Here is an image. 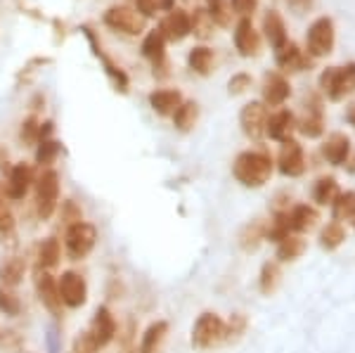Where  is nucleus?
Wrapping results in <instances>:
<instances>
[{
    "mask_svg": "<svg viewBox=\"0 0 355 353\" xmlns=\"http://www.w3.org/2000/svg\"><path fill=\"white\" fill-rule=\"evenodd\" d=\"M339 180L334 175H322V178L315 180L313 185V202L318 207H331L334 199L339 197Z\"/></svg>",
    "mask_w": 355,
    "mask_h": 353,
    "instance_id": "24",
    "label": "nucleus"
},
{
    "mask_svg": "<svg viewBox=\"0 0 355 353\" xmlns=\"http://www.w3.org/2000/svg\"><path fill=\"white\" fill-rule=\"evenodd\" d=\"M206 12L214 19V24L218 26H230V19H232V8L227 0H209L206 5Z\"/></svg>",
    "mask_w": 355,
    "mask_h": 353,
    "instance_id": "37",
    "label": "nucleus"
},
{
    "mask_svg": "<svg viewBox=\"0 0 355 353\" xmlns=\"http://www.w3.org/2000/svg\"><path fill=\"white\" fill-rule=\"evenodd\" d=\"M31 183H33L31 166L24 164V162L15 164V166L10 169V173H8V180H5V197L19 202V199H24L26 192L31 190Z\"/></svg>",
    "mask_w": 355,
    "mask_h": 353,
    "instance_id": "13",
    "label": "nucleus"
},
{
    "mask_svg": "<svg viewBox=\"0 0 355 353\" xmlns=\"http://www.w3.org/2000/svg\"><path fill=\"white\" fill-rule=\"evenodd\" d=\"M97 344L93 341L88 332H81L76 339H73V346H71V353H97Z\"/></svg>",
    "mask_w": 355,
    "mask_h": 353,
    "instance_id": "42",
    "label": "nucleus"
},
{
    "mask_svg": "<svg viewBox=\"0 0 355 353\" xmlns=\"http://www.w3.org/2000/svg\"><path fill=\"white\" fill-rule=\"evenodd\" d=\"M287 3L291 10H296V12H306V10H311L313 0H287Z\"/></svg>",
    "mask_w": 355,
    "mask_h": 353,
    "instance_id": "48",
    "label": "nucleus"
},
{
    "mask_svg": "<svg viewBox=\"0 0 355 353\" xmlns=\"http://www.w3.org/2000/svg\"><path fill=\"white\" fill-rule=\"evenodd\" d=\"M348 223H351V227H353V230H355V214L351 216V218H348Z\"/></svg>",
    "mask_w": 355,
    "mask_h": 353,
    "instance_id": "52",
    "label": "nucleus"
},
{
    "mask_svg": "<svg viewBox=\"0 0 355 353\" xmlns=\"http://www.w3.org/2000/svg\"><path fill=\"white\" fill-rule=\"evenodd\" d=\"M275 162L268 152L261 150H249L237 155L232 164V175L239 185L244 187H263L268 180L272 178Z\"/></svg>",
    "mask_w": 355,
    "mask_h": 353,
    "instance_id": "1",
    "label": "nucleus"
},
{
    "mask_svg": "<svg viewBox=\"0 0 355 353\" xmlns=\"http://www.w3.org/2000/svg\"><path fill=\"white\" fill-rule=\"evenodd\" d=\"M277 169L287 178H299V175L306 173V152H303V147L296 140L282 142V150L277 155Z\"/></svg>",
    "mask_w": 355,
    "mask_h": 353,
    "instance_id": "10",
    "label": "nucleus"
},
{
    "mask_svg": "<svg viewBox=\"0 0 355 353\" xmlns=\"http://www.w3.org/2000/svg\"><path fill=\"white\" fill-rule=\"evenodd\" d=\"M230 8L234 10V15H239L242 19H251V15L259 8V0H230Z\"/></svg>",
    "mask_w": 355,
    "mask_h": 353,
    "instance_id": "41",
    "label": "nucleus"
},
{
    "mask_svg": "<svg viewBox=\"0 0 355 353\" xmlns=\"http://www.w3.org/2000/svg\"><path fill=\"white\" fill-rule=\"evenodd\" d=\"M246 329V318L242 316V313H237V316H232L230 322H225V332H227V339H237L242 337Z\"/></svg>",
    "mask_w": 355,
    "mask_h": 353,
    "instance_id": "44",
    "label": "nucleus"
},
{
    "mask_svg": "<svg viewBox=\"0 0 355 353\" xmlns=\"http://www.w3.org/2000/svg\"><path fill=\"white\" fill-rule=\"evenodd\" d=\"M355 214V190L339 192V197L331 204V218L334 221H348Z\"/></svg>",
    "mask_w": 355,
    "mask_h": 353,
    "instance_id": "35",
    "label": "nucleus"
},
{
    "mask_svg": "<svg viewBox=\"0 0 355 353\" xmlns=\"http://www.w3.org/2000/svg\"><path fill=\"white\" fill-rule=\"evenodd\" d=\"M291 95V85L282 74L272 71L263 81V105L266 107H282Z\"/></svg>",
    "mask_w": 355,
    "mask_h": 353,
    "instance_id": "15",
    "label": "nucleus"
},
{
    "mask_svg": "<svg viewBox=\"0 0 355 353\" xmlns=\"http://www.w3.org/2000/svg\"><path fill=\"white\" fill-rule=\"evenodd\" d=\"M166 334H168V322L154 320L152 325L142 332L140 349H137V353H159L164 346V341H166Z\"/></svg>",
    "mask_w": 355,
    "mask_h": 353,
    "instance_id": "22",
    "label": "nucleus"
},
{
    "mask_svg": "<svg viewBox=\"0 0 355 353\" xmlns=\"http://www.w3.org/2000/svg\"><path fill=\"white\" fill-rule=\"evenodd\" d=\"M15 230V216L8 209H0V235H10Z\"/></svg>",
    "mask_w": 355,
    "mask_h": 353,
    "instance_id": "46",
    "label": "nucleus"
},
{
    "mask_svg": "<svg viewBox=\"0 0 355 353\" xmlns=\"http://www.w3.org/2000/svg\"><path fill=\"white\" fill-rule=\"evenodd\" d=\"M180 102H182L180 90H173V88L154 90L150 95V105L159 117H173L175 110L180 107Z\"/></svg>",
    "mask_w": 355,
    "mask_h": 353,
    "instance_id": "21",
    "label": "nucleus"
},
{
    "mask_svg": "<svg viewBox=\"0 0 355 353\" xmlns=\"http://www.w3.org/2000/svg\"><path fill=\"white\" fill-rule=\"evenodd\" d=\"M190 26H192V33H197L199 38H209L214 36V19L206 12V8H197L194 12L190 15Z\"/></svg>",
    "mask_w": 355,
    "mask_h": 353,
    "instance_id": "36",
    "label": "nucleus"
},
{
    "mask_svg": "<svg viewBox=\"0 0 355 353\" xmlns=\"http://www.w3.org/2000/svg\"><path fill=\"white\" fill-rule=\"evenodd\" d=\"M159 33L164 36V41H182L192 33V26H190V15L182 12V10H171L168 15L162 19V26H159Z\"/></svg>",
    "mask_w": 355,
    "mask_h": 353,
    "instance_id": "14",
    "label": "nucleus"
},
{
    "mask_svg": "<svg viewBox=\"0 0 355 353\" xmlns=\"http://www.w3.org/2000/svg\"><path fill=\"white\" fill-rule=\"evenodd\" d=\"M263 240H266V223L263 221H254L239 232V247L244 252H256L261 247Z\"/></svg>",
    "mask_w": 355,
    "mask_h": 353,
    "instance_id": "31",
    "label": "nucleus"
},
{
    "mask_svg": "<svg viewBox=\"0 0 355 353\" xmlns=\"http://www.w3.org/2000/svg\"><path fill=\"white\" fill-rule=\"evenodd\" d=\"M306 249H308V242L303 240V235L291 232V235H287L284 240L277 242V261H279V264L296 261V259H301V256L306 254Z\"/></svg>",
    "mask_w": 355,
    "mask_h": 353,
    "instance_id": "25",
    "label": "nucleus"
},
{
    "mask_svg": "<svg viewBox=\"0 0 355 353\" xmlns=\"http://www.w3.org/2000/svg\"><path fill=\"white\" fill-rule=\"evenodd\" d=\"M62 218L67 221V225L78 223V221H83V212L78 209L76 202H64L62 204Z\"/></svg>",
    "mask_w": 355,
    "mask_h": 353,
    "instance_id": "45",
    "label": "nucleus"
},
{
    "mask_svg": "<svg viewBox=\"0 0 355 353\" xmlns=\"http://www.w3.org/2000/svg\"><path fill=\"white\" fill-rule=\"evenodd\" d=\"M137 3V12H140L142 17H152V15H157V8H154V0H135Z\"/></svg>",
    "mask_w": 355,
    "mask_h": 353,
    "instance_id": "47",
    "label": "nucleus"
},
{
    "mask_svg": "<svg viewBox=\"0 0 355 353\" xmlns=\"http://www.w3.org/2000/svg\"><path fill=\"white\" fill-rule=\"evenodd\" d=\"M336 43V33H334V21L329 17H320L315 19L311 28L306 33V45H308V53L313 57H324L334 50Z\"/></svg>",
    "mask_w": 355,
    "mask_h": 353,
    "instance_id": "6",
    "label": "nucleus"
},
{
    "mask_svg": "<svg viewBox=\"0 0 355 353\" xmlns=\"http://www.w3.org/2000/svg\"><path fill=\"white\" fill-rule=\"evenodd\" d=\"M105 21L114 31L128 33V36H137V33L145 31V17L133 8H125V5H114V8L107 10Z\"/></svg>",
    "mask_w": 355,
    "mask_h": 353,
    "instance_id": "8",
    "label": "nucleus"
},
{
    "mask_svg": "<svg viewBox=\"0 0 355 353\" xmlns=\"http://www.w3.org/2000/svg\"><path fill=\"white\" fill-rule=\"evenodd\" d=\"M60 142L53 140V138H45L38 142V150H36V162L41 164V166H50V164L55 162L57 157H60Z\"/></svg>",
    "mask_w": 355,
    "mask_h": 353,
    "instance_id": "39",
    "label": "nucleus"
},
{
    "mask_svg": "<svg viewBox=\"0 0 355 353\" xmlns=\"http://www.w3.org/2000/svg\"><path fill=\"white\" fill-rule=\"evenodd\" d=\"M197 121H199V105L194 100H182L180 107H178L173 114L175 128L182 130V133H187V130H192L197 126Z\"/></svg>",
    "mask_w": 355,
    "mask_h": 353,
    "instance_id": "29",
    "label": "nucleus"
},
{
    "mask_svg": "<svg viewBox=\"0 0 355 353\" xmlns=\"http://www.w3.org/2000/svg\"><path fill=\"white\" fill-rule=\"evenodd\" d=\"M0 209H3V192H0Z\"/></svg>",
    "mask_w": 355,
    "mask_h": 353,
    "instance_id": "53",
    "label": "nucleus"
},
{
    "mask_svg": "<svg viewBox=\"0 0 355 353\" xmlns=\"http://www.w3.org/2000/svg\"><path fill=\"white\" fill-rule=\"evenodd\" d=\"M0 313H5L8 318H17L21 313V301L12 292V287L0 284Z\"/></svg>",
    "mask_w": 355,
    "mask_h": 353,
    "instance_id": "38",
    "label": "nucleus"
},
{
    "mask_svg": "<svg viewBox=\"0 0 355 353\" xmlns=\"http://www.w3.org/2000/svg\"><path fill=\"white\" fill-rule=\"evenodd\" d=\"M57 204H60V175L57 171L48 169L41 173V178L36 180V212L38 218L48 221L53 218L57 212Z\"/></svg>",
    "mask_w": 355,
    "mask_h": 353,
    "instance_id": "5",
    "label": "nucleus"
},
{
    "mask_svg": "<svg viewBox=\"0 0 355 353\" xmlns=\"http://www.w3.org/2000/svg\"><path fill=\"white\" fill-rule=\"evenodd\" d=\"M318 221H320V214L311 204H294L287 212L289 230L296 232V235H303V232L313 230V227L318 225Z\"/></svg>",
    "mask_w": 355,
    "mask_h": 353,
    "instance_id": "20",
    "label": "nucleus"
},
{
    "mask_svg": "<svg viewBox=\"0 0 355 353\" xmlns=\"http://www.w3.org/2000/svg\"><path fill=\"white\" fill-rule=\"evenodd\" d=\"M220 341H227L225 320H223L218 313H211V311L202 313L192 327V346L199 351H206L218 346Z\"/></svg>",
    "mask_w": 355,
    "mask_h": 353,
    "instance_id": "3",
    "label": "nucleus"
},
{
    "mask_svg": "<svg viewBox=\"0 0 355 353\" xmlns=\"http://www.w3.org/2000/svg\"><path fill=\"white\" fill-rule=\"evenodd\" d=\"M234 48L242 57H256L261 53V36L251 24V19H239L234 26Z\"/></svg>",
    "mask_w": 355,
    "mask_h": 353,
    "instance_id": "16",
    "label": "nucleus"
},
{
    "mask_svg": "<svg viewBox=\"0 0 355 353\" xmlns=\"http://www.w3.org/2000/svg\"><path fill=\"white\" fill-rule=\"evenodd\" d=\"M33 284H36V294L38 301L53 313L55 318L62 316V299H60V289H57V280L50 275L48 270L36 268V275H33Z\"/></svg>",
    "mask_w": 355,
    "mask_h": 353,
    "instance_id": "12",
    "label": "nucleus"
},
{
    "mask_svg": "<svg viewBox=\"0 0 355 353\" xmlns=\"http://www.w3.org/2000/svg\"><path fill=\"white\" fill-rule=\"evenodd\" d=\"M38 133H41V123H38L33 117H28L26 121H21V130H19L21 142L33 145V142H38Z\"/></svg>",
    "mask_w": 355,
    "mask_h": 353,
    "instance_id": "40",
    "label": "nucleus"
},
{
    "mask_svg": "<svg viewBox=\"0 0 355 353\" xmlns=\"http://www.w3.org/2000/svg\"><path fill=\"white\" fill-rule=\"evenodd\" d=\"M322 157L331 166H343L346 159L351 157V138L346 133H339V130L331 133L322 145Z\"/></svg>",
    "mask_w": 355,
    "mask_h": 353,
    "instance_id": "19",
    "label": "nucleus"
},
{
    "mask_svg": "<svg viewBox=\"0 0 355 353\" xmlns=\"http://www.w3.org/2000/svg\"><path fill=\"white\" fill-rule=\"evenodd\" d=\"M164 36L159 33V28H154V31L147 33V38L142 41V55L147 57V60L154 62V67L157 64H164Z\"/></svg>",
    "mask_w": 355,
    "mask_h": 353,
    "instance_id": "33",
    "label": "nucleus"
},
{
    "mask_svg": "<svg viewBox=\"0 0 355 353\" xmlns=\"http://www.w3.org/2000/svg\"><path fill=\"white\" fill-rule=\"evenodd\" d=\"M346 242V227L339 221H329L327 225L320 230V247L324 252H336L341 244Z\"/></svg>",
    "mask_w": 355,
    "mask_h": 353,
    "instance_id": "30",
    "label": "nucleus"
},
{
    "mask_svg": "<svg viewBox=\"0 0 355 353\" xmlns=\"http://www.w3.org/2000/svg\"><path fill=\"white\" fill-rule=\"evenodd\" d=\"M275 60H277L279 69L291 71V74L303 71V69H308V67H311V60H308L306 53H303V50L294 41H287L282 48L275 50Z\"/></svg>",
    "mask_w": 355,
    "mask_h": 353,
    "instance_id": "17",
    "label": "nucleus"
},
{
    "mask_svg": "<svg viewBox=\"0 0 355 353\" xmlns=\"http://www.w3.org/2000/svg\"><path fill=\"white\" fill-rule=\"evenodd\" d=\"M175 5V0H154V8L157 10H166V12H171Z\"/></svg>",
    "mask_w": 355,
    "mask_h": 353,
    "instance_id": "49",
    "label": "nucleus"
},
{
    "mask_svg": "<svg viewBox=\"0 0 355 353\" xmlns=\"http://www.w3.org/2000/svg\"><path fill=\"white\" fill-rule=\"evenodd\" d=\"M263 31H266L268 43H270L275 50L287 43V26H284L282 15L275 12V10L266 12V17H263Z\"/></svg>",
    "mask_w": 355,
    "mask_h": 353,
    "instance_id": "23",
    "label": "nucleus"
},
{
    "mask_svg": "<svg viewBox=\"0 0 355 353\" xmlns=\"http://www.w3.org/2000/svg\"><path fill=\"white\" fill-rule=\"evenodd\" d=\"M301 130L306 138H320V135L324 133V114H322V107H320V102L318 100H313V105H311V110H308V117L303 119V121L296 126Z\"/></svg>",
    "mask_w": 355,
    "mask_h": 353,
    "instance_id": "27",
    "label": "nucleus"
},
{
    "mask_svg": "<svg viewBox=\"0 0 355 353\" xmlns=\"http://www.w3.org/2000/svg\"><path fill=\"white\" fill-rule=\"evenodd\" d=\"M279 280H282V270H279V264L277 261H268L263 264L261 268V275H259V289L263 294H272L277 289Z\"/></svg>",
    "mask_w": 355,
    "mask_h": 353,
    "instance_id": "34",
    "label": "nucleus"
},
{
    "mask_svg": "<svg viewBox=\"0 0 355 353\" xmlns=\"http://www.w3.org/2000/svg\"><path fill=\"white\" fill-rule=\"evenodd\" d=\"M227 88H230V95H242L251 88V76L244 71L234 74V76L230 78V83H227Z\"/></svg>",
    "mask_w": 355,
    "mask_h": 353,
    "instance_id": "43",
    "label": "nucleus"
},
{
    "mask_svg": "<svg viewBox=\"0 0 355 353\" xmlns=\"http://www.w3.org/2000/svg\"><path fill=\"white\" fill-rule=\"evenodd\" d=\"M95 244H97V227L93 223L78 221V223L67 225L64 249L71 261H83L95 249Z\"/></svg>",
    "mask_w": 355,
    "mask_h": 353,
    "instance_id": "4",
    "label": "nucleus"
},
{
    "mask_svg": "<svg viewBox=\"0 0 355 353\" xmlns=\"http://www.w3.org/2000/svg\"><path fill=\"white\" fill-rule=\"evenodd\" d=\"M320 88L331 102H341L355 93V62L343 67H327L320 74Z\"/></svg>",
    "mask_w": 355,
    "mask_h": 353,
    "instance_id": "2",
    "label": "nucleus"
},
{
    "mask_svg": "<svg viewBox=\"0 0 355 353\" xmlns=\"http://www.w3.org/2000/svg\"><path fill=\"white\" fill-rule=\"evenodd\" d=\"M296 130V117L289 110H277L275 114H268L266 135H270L277 142L291 140V133Z\"/></svg>",
    "mask_w": 355,
    "mask_h": 353,
    "instance_id": "18",
    "label": "nucleus"
},
{
    "mask_svg": "<svg viewBox=\"0 0 355 353\" xmlns=\"http://www.w3.org/2000/svg\"><path fill=\"white\" fill-rule=\"evenodd\" d=\"M26 275V261L19 259V256H10L0 264V282L5 287H17Z\"/></svg>",
    "mask_w": 355,
    "mask_h": 353,
    "instance_id": "26",
    "label": "nucleus"
},
{
    "mask_svg": "<svg viewBox=\"0 0 355 353\" xmlns=\"http://www.w3.org/2000/svg\"><path fill=\"white\" fill-rule=\"evenodd\" d=\"M36 259H38V268L43 270H53L62 259V247H60V240L57 237H45V240L38 244V252H36Z\"/></svg>",
    "mask_w": 355,
    "mask_h": 353,
    "instance_id": "28",
    "label": "nucleus"
},
{
    "mask_svg": "<svg viewBox=\"0 0 355 353\" xmlns=\"http://www.w3.org/2000/svg\"><path fill=\"white\" fill-rule=\"evenodd\" d=\"M85 332L93 337V341L97 344V349H105L110 346L114 339H116V332H119V325H116V318L112 316V311L107 306H100L95 311L93 320H90V327Z\"/></svg>",
    "mask_w": 355,
    "mask_h": 353,
    "instance_id": "9",
    "label": "nucleus"
},
{
    "mask_svg": "<svg viewBox=\"0 0 355 353\" xmlns=\"http://www.w3.org/2000/svg\"><path fill=\"white\" fill-rule=\"evenodd\" d=\"M57 289H60L62 306L67 309H81L88 301V284L85 277L76 270H64L57 280Z\"/></svg>",
    "mask_w": 355,
    "mask_h": 353,
    "instance_id": "7",
    "label": "nucleus"
},
{
    "mask_svg": "<svg viewBox=\"0 0 355 353\" xmlns=\"http://www.w3.org/2000/svg\"><path fill=\"white\" fill-rule=\"evenodd\" d=\"M214 50L204 48V45H199V48H192L190 55H187V64H190L192 71L202 74V76H209L211 69H214Z\"/></svg>",
    "mask_w": 355,
    "mask_h": 353,
    "instance_id": "32",
    "label": "nucleus"
},
{
    "mask_svg": "<svg viewBox=\"0 0 355 353\" xmlns=\"http://www.w3.org/2000/svg\"><path fill=\"white\" fill-rule=\"evenodd\" d=\"M343 166H346L348 173H355V155H353V152H351V157L346 159V164H343Z\"/></svg>",
    "mask_w": 355,
    "mask_h": 353,
    "instance_id": "51",
    "label": "nucleus"
},
{
    "mask_svg": "<svg viewBox=\"0 0 355 353\" xmlns=\"http://www.w3.org/2000/svg\"><path fill=\"white\" fill-rule=\"evenodd\" d=\"M346 121L355 128V102H351V105H348V110H346Z\"/></svg>",
    "mask_w": 355,
    "mask_h": 353,
    "instance_id": "50",
    "label": "nucleus"
},
{
    "mask_svg": "<svg viewBox=\"0 0 355 353\" xmlns=\"http://www.w3.org/2000/svg\"><path fill=\"white\" fill-rule=\"evenodd\" d=\"M266 123H268V107L263 102H249L239 112V126H242L246 138L261 140L266 135Z\"/></svg>",
    "mask_w": 355,
    "mask_h": 353,
    "instance_id": "11",
    "label": "nucleus"
}]
</instances>
